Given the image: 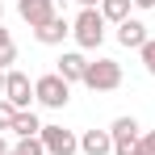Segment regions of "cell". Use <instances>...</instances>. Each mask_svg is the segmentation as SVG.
Instances as JSON below:
<instances>
[{
    "label": "cell",
    "mask_w": 155,
    "mask_h": 155,
    "mask_svg": "<svg viewBox=\"0 0 155 155\" xmlns=\"http://www.w3.org/2000/svg\"><path fill=\"white\" fill-rule=\"evenodd\" d=\"M17 17H21L29 29H42L54 17V0H17Z\"/></svg>",
    "instance_id": "obj_7"
},
{
    "label": "cell",
    "mask_w": 155,
    "mask_h": 155,
    "mask_svg": "<svg viewBox=\"0 0 155 155\" xmlns=\"http://www.w3.org/2000/svg\"><path fill=\"white\" fill-rule=\"evenodd\" d=\"M67 34H71V21H67V17H59V13H54L42 29H34V38H38L42 46H63V38H67Z\"/></svg>",
    "instance_id": "obj_10"
},
{
    "label": "cell",
    "mask_w": 155,
    "mask_h": 155,
    "mask_svg": "<svg viewBox=\"0 0 155 155\" xmlns=\"http://www.w3.org/2000/svg\"><path fill=\"white\" fill-rule=\"evenodd\" d=\"M34 101L46 105V109H63V105L71 101V84L59 76V71H51V76H38L34 80Z\"/></svg>",
    "instance_id": "obj_2"
},
{
    "label": "cell",
    "mask_w": 155,
    "mask_h": 155,
    "mask_svg": "<svg viewBox=\"0 0 155 155\" xmlns=\"http://www.w3.org/2000/svg\"><path fill=\"white\" fill-rule=\"evenodd\" d=\"M54 71L67 80V84H84V71H88V59L80 51H67V54H59V63H54Z\"/></svg>",
    "instance_id": "obj_9"
},
{
    "label": "cell",
    "mask_w": 155,
    "mask_h": 155,
    "mask_svg": "<svg viewBox=\"0 0 155 155\" xmlns=\"http://www.w3.org/2000/svg\"><path fill=\"white\" fill-rule=\"evenodd\" d=\"M134 8H155V0H134Z\"/></svg>",
    "instance_id": "obj_20"
},
{
    "label": "cell",
    "mask_w": 155,
    "mask_h": 155,
    "mask_svg": "<svg viewBox=\"0 0 155 155\" xmlns=\"http://www.w3.org/2000/svg\"><path fill=\"white\" fill-rule=\"evenodd\" d=\"M4 151H8V147H4V138H0V155H4Z\"/></svg>",
    "instance_id": "obj_23"
},
{
    "label": "cell",
    "mask_w": 155,
    "mask_h": 155,
    "mask_svg": "<svg viewBox=\"0 0 155 155\" xmlns=\"http://www.w3.org/2000/svg\"><path fill=\"white\" fill-rule=\"evenodd\" d=\"M84 88H92V92H113V88H122V63H117V59H97V63H88Z\"/></svg>",
    "instance_id": "obj_3"
},
{
    "label": "cell",
    "mask_w": 155,
    "mask_h": 155,
    "mask_svg": "<svg viewBox=\"0 0 155 155\" xmlns=\"http://www.w3.org/2000/svg\"><path fill=\"white\" fill-rule=\"evenodd\" d=\"M109 134H113V155H134L138 138H143V126H138V117L122 113V117H113Z\"/></svg>",
    "instance_id": "obj_4"
},
{
    "label": "cell",
    "mask_w": 155,
    "mask_h": 155,
    "mask_svg": "<svg viewBox=\"0 0 155 155\" xmlns=\"http://www.w3.org/2000/svg\"><path fill=\"white\" fill-rule=\"evenodd\" d=\"M138 59H143V67H147V76H155V38L138 51Z\"/></svg>",
    "instance_id": "obj_18"
},
{
    "label": "cell",
    "mask_w": 155,
    "mask_h": 155,
    "mask_svg": "<svg viewBox=\"0 0 155 155\" xmlns=\"http://www.w3.org/2000/svg\"><path fill=\"white\" fill-rule=\"evenodd\" d=\"M13 63H17V42H13V34L0 25V71H13Z\"/></svg>",
    "instance_id": "obj_14"
},
{
    "label": "cell",
    "mask_w": 155,
    "mask_h": 155,
    "mask_svg": "<svg viewBox=\"0 0 155 155\" xmlns=\"http://www.w3.org/2000/svg\"><path fill=\"white\" fill-rule=\"evenodd\" d=\"M42 147H46V155H76L80 151V134L67 126H42Z\"/></svg>",
    "instance_id": "obj_5"
},
{
    "label": "cell",
    "mask_w": 155,
    "mask_h": 155,
    "mask_svg": "<svg viewBox=\"0 0 155 155\" xmlns=\"http://www.w3.org/2000/svg\"><path fill=\"white\" fill-rule=\"evenodd\" d=\"M130 4H134V0H101V17L113 21V25H122L130 17Z\"/></svg>",
    "instance_id": "obj_13"
},
{
    "label": "cell",
    "mask_w": 155,
    "mask_h": 155,
    "mask_svg": "<svg viewBox=\"0 0 155 155\" xmlns=\"http://www.w3.org/2000/svg\"><path fill=\"white\" fill-rule=\"evenodd\" d=\"M4 155H17V151H4Z\"/></svg>",
    "instance_id": "obj_24"
},
{
    "label": "cell",
    "mask_w": 155,
    "mask_h": 155,
    "mask_svg": "<svg viewBox=\"0 0 155 155\" xmlns=\"http://www.w3.org/2000/svg\"><path fill=\"white\" fill-rule=\"evenodd\" d=\"M80 151L84 155H113V134L109 130H84L80 134Z\"/></svg>",
    "instance_id": "obj_11"
},
{
    "label": "cell",
    "mask_w": 155,
    "mask_h": 155,
    "mask_svg": "<svg viewBox=\"0 0 155 155\" xmlns=\"http://www.w3.org/2000/svg\"><path fill=\"white\" fill-rule=\"evenodd\" d=\"M13 151L17 155H46V147H42V138H17Z\"/></svg>",
    "instance_id": "obj_15"
},
{
    "label": "cell",
    "mask_w": 155,
    "mask_h": 155,
    "mask_svg": "<svg viewBox=\"0 0 155 155\" xmlns=\"http://www.w3.org/2000/svg\"><path fill=\"white\" fill-rule=\"evenodd\" d=\"M4 80H8V71H0V97H4Z\"/></svg>",
    "instance_id": "obj_21"
},
{
    "label": "cell",
    "mask_w": 155,
    "mask_h": 155,
    "mask_svg": "<svg viewBox=\"0 0 155 155\" xmlns=\"http://www.w3.org/2000/svg\"><path fill=\"white\" fill-rule=\"evenodd\" d=\"M13 122H17V109L0 97V130H13Z\"/></svg>",
    "instance_id": "obj_16"
},
{
    "label": "cell",
    "mask_w": 155,
    "mask_h": 155,
    "mask_svg": "<svg viewBox=\"0 0 155 155\" xmlns=\"http://www.w3.org/2000/svg\"><path fill=\"white\" fill-rule=\"evenodd\" d=\"M117 42H122L126 51H143L151 38H147V25H143L138 17H126V21L117 25Z\"/></svg>",
    "instance_id": "obj_8"
},
{
    "label": "cell",
    "mask_w": 155,
    "mask_h": 155,
    "mask_svg": "<svg viewBox=\"0 0 155 155\" xmlns=\"http://www.w3.org/2000/svg\"><path fill=\"white\" fill-rule=\"evenodd\" d=\"M0 21H4V0H0Z\"/></svg>",
    "instance_id": "obj_22"
},
{
    "label": "cell",
    "mask_w": 155,
    "mask_h": 155,
    "mask_svg": "<svg viewBox=\"0 0 155 155\" xmlns=\"http://www.w3.org/2000/svg\"><path fill=\"white\" fill-rule=\"evenodd\" d=\"M13 134H17V138H38V134H42L38 113H34V109H21V113H17V122H13Z\"/></svg>",
    "instance_id": "obj_12"
},
{
    "label": "cell",
    "mask_w": 155,
    "mask_h": 155,
    "mask_svg": "<svg viewBox=\"0 0 155 155\" xmlns=\"http://www.w3.org/2000/svg\"><path fill=\"white\" fill-rule=\"evenodd\" d=\"M105 25L109 21L101 17V8H80V17L71 21V38L80 42V51H97L105 42Z\"/></svg>",
    "instance_id": "obj_1"
},
{
    "label": "cell",
    "mask_w": 155,
    "mask_h": 155,
    "mask_svg": "<svg viewBox=\"0 0 155 155\" xmlns=\"http://www.w3.org/2000/svg\"><path fill=\"white\" fill-rule=\"evenodd\" d=\"M80 8H101V0H76Z\"/></svg>",
    "instance_id": "obj_19"
},
{
    "label": "cell",
    "mask_w": 155,
    "mask_h": 155,
    "mask_svg": "<svg viewBox=\"0 0 155 155\" xmlns=\"http://www.w3.org/2000/svg\"><path fill=\"white\" fill-rule=\"evenodd\" d=\"M4 101L13 105L17 113H21V109H29V105H34V80H29L25 71H17V67H13V71H8V80H4Z\"/></svg>",
    "instance_id": "obj_6"
},
{
    "label": "cell",
    "mask_w": 155,
    "mask_h": 155,
    "mask_svg": "<svg viewBox=\"0 0 155 155\" xmlns=\"http://www.w3.org/2000/svg\"><path fill=\"white\" fill-rule=\"evenodd\" d=\"M134 155H155V130H143V138H138Z\"/></svg>",
    "instance_id": "obj_17"
}]
</instances>
